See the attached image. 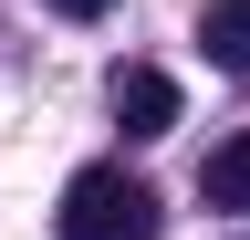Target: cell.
<instances>
[{
  "instance_id": "277c9868",
  "label": "cell",
  "mask_w": 250,
  "mask_h": 240,
  "mask_svg": "<svg viewBox=\"0 0 250 240\" xmlns=\"http://www.w3.org/2000/svg\"><path fill=\"white\" fill-rule=\"evenodd\" d=\"M198 198H208V209H250V136L208 146V167H198Z\"/></svg>"
},
{
  "instance_id": "6da1fadb",
  "label": "cell",
  "mask_w": 250,
  "mask_h": 240,
  "mask_svg": "<svg viewBox=\"0 0 250 240\" xmlns=\"http://www.w3.org/2000/svg\"><path fill=\"white\" fill-rule=\"evenodd\" d=\"M62 240H156V188L125 167H83L62 188Z\"/></svg>"
},
{
  "instance_id": "7a4b0ae2",
  "label": "cell",
  "mask_w": 250,
  "mask_h": 240,
  "mask_svg": "<svg viewBox=\"0 0 250 240\" xmlns=\"http://www.w3.org/2000/svg\"><path fill=\"white\" fill-rule=\"evenodd\" d=\"M115 126H125V136H167V126H177V84L156 73V63H125V73H115Z\"/></svg>"
},
{
  "instance_id": "3957f363",
  "label": "cell",
  "mask_w": 250,
  "mask_h": 240,
  "mask_svg": "<svg viewBox=\"0 0 250 240\" xmlns=\"http://www.w3.org/2000/svg\"><path fill=\"white\" fill-rule=\"evenodd\" d=\"M198 42H208L219 73H250V0H208V11H198Z\"/></svg>"
},
{
  "instance_id": "5b68a950",
  "label": "cell",
  "mask_w": 250,
  "mask_h": 240,
  "mask_svg": "<svg viewBox=\"0 0 250 240\" xmlns=\"http://www.w3.org/2000/svg\"><path fill=\"white\" fill-rule=\"evenodd\" d=\"M52 11H62V21H94V11H115V0H52Z\"/></svg>"
}]
</instances>
